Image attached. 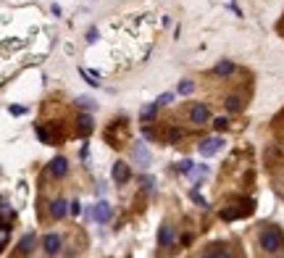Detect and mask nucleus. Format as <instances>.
Instances as JSON below:
<instances>
[{
    "label": "nucleus",
    "mask_w": 284,
    "mask_h": 258,
    "mask_svg": "<svg viewBox=\"0 0 284 258\" xmlns=\"http://www.w3.org/2000/svg\"><path fill=\"white\" fill-rule=\"evenodd\" d=\"M258 245L263 248V253H276L279 248H284V240H282V232L276 226H266L258 237Z\"/></svg>",
    "instance_id": "f257e3e1"
},
{
    "label": "nucleus",
    "mask_w": 284,
    "mask_h": 258,
    "mask_svg": "<svg viewBox=\"0 0 284 258\" xmlns=\"http://www.w3.org/2000/svg\"><path fill=\"white\" fill-rule=\"evenodd\" d=\"M40 248L45 256H58V253H63V237L58 232H48V234H42Z\"/></svg>",
    "instance_id": "f03ea898"
},
{
    "label": "nucleus",
    "mask_w": 284,
    "mask_h": 258,
    "mask_svg": "<svg viewBox=\"0 0 284 258\" xmlns=\"http://www.w3.org/2000/svg\"><path fill=\"white\" fill-rule=\"evenodd\" d=\"M189 121L195 127H205L211 121V108L205 103H192L189 105Z\"/></svg>",
    "instance_id": "7ed1b4c3"
},
{
    "label": "nucleus",
    "mask_w": 284,
    "mask_h": 258,
    "mask_svg": "<svg viewBox=\"0 0 284 258\" xmlns=\"http://www.w3.org/2000/svg\"><path fill=\"white\" fill-rule=\"evenodd\" d=\"M66 174H68V158L66 156H56L48 163V177L50 179H63Z\"/></svg>",
    "instance_id": "20e7f679"
},
{
    "label": "nucleus",
    "mask_w": 284,
    "mask_h": 258,
    "mask_svg": "<svg viewBox=\"0 0 284 258\" xmlns=\"http://www.w3.org/2000/svg\"><path fill=\"white\" fill-rule=\"evenodd\" d=\"M111 177H113V182H116V185H126V182L132 179V169H129L126 161H116V163H113Z\"/></svg>",
    "instance_id": "39448f33"
},
{
    "label": "nucleus",
    "mask_w": 284,
    "mask_h": 258,
    "mask_svg": "<svg viewBox=\"0 0 284 258\" xmlns=\"http://www.w3.org/2000/svg\"><path fill=\"white\" fill-rule=\"evenodd\" d=\"M221 148H224V140H221V137H205V140L200 142V145H197L200 156H205V158L213 156V153H219Z\"/></svg>",
    "instance_id": "423d86ee"
},
{
    "label": "nucleus",
    "mask_w": 284,
    "mask_h": 258,
    "mask_svg": "<svg viewBox=\"0 0 284 258\" xmlns=\"http://www.w3.org/2000/svg\"><path fill=\"white\" fill-rule=\"evenodd\" d=\"M48 211H50V219L61 222V219H66V216H68V203H66L63 198H53V200H50V206H48Z\"/></svg>",
    "instance_id": "0eeeda50"
},
{
    "label": "nucleus",
    "mask_w": 284,
    "mask_h": 258,
    "mask_svg": "<svg viewBox=\"0 0 284 258\" xmlns=\"http://www.w3.org/2000/svg\"><path fill=\"white\" fill-rule=\"evenodd\" d=\"M92 129H95L92 116H90V113H79V116H76V134H79V137H90Z\"/></svg>",
    "instance_id": "6e6552de"
},
{
    "label": "nucleus",
    "mask_w": 284,
    "mask_h": 258,
    "mask_svg": "<svg viewBox=\"0 0 284 258\" xmlns=\"http://www.w3.org/2000/svg\"><path fill=\"white\" fill-rule=\"evenodd\" d=\"M34 248H37V234H34V232H29V234H24V237L19 240L16 253H19V256H32V253H34Z\"/></svg>",
    "instance_id": "1a4fd4ad"
},
{
    "label": "nucleus",
    "mask_w": 284,
    "mask_h": 258,
    "mask_svg": "<svg viewBox=\"0 0 284 258\" xmlns=\"http://www.w3.org/2000/svg\"><path fill=\"white\" fill-rule=\"evenodd\" d=\"M234 71H237V66L232 64V61H219V64L213 66V77H219V79H226V77H232Z\"/></svg>",
    "instance_id": "9d476101"
},
{
    "label": "nucleus",
    "mask_w": 284,
    "mask_h": 258,
    "mask_svg": "<svg viewBox=\"0 0 284 258\" xmlns=\"http://www.w3.org/2000/svg\"><path fill=\"white\" fill-rule=\"evenodd\" d=\"M174 242V226L171 224H160V229H158V245L160 248H168Z\"/></svg>",
    "instance_id": "9b49d317"
},
{
    "label": "nucleus",
    "mask_w": 284,
    "mask_h": 258,
    "mask_svg": "<svg viewBox=\"0 0 284 258\" xmlns=\"http://www.w3.org/2000/svg\"><path fill=\"white\" fill-rule=\"evenodd\" d=\"M92 216H95V222H100V224H105L111 219V203H105V200H100L95 206V211H92Z\"/></svg>",
    "instance_id": "f8f14e48"
},
{
    "label": "nucleus",
    "mask_w": 284,
    "mask_h": 258,
    "mask_svg": "<svg viewBox=\"0 0 284 258\" xmlns=\"http://www.w3.org/2000/svg\"><path fill=\"white\" fill-rule=\"evenodd\" d=\"M224 108L229 113H240L245 108V100H242V95H226V100H224Z\"/></svg>",
    "instance_id": "ddd939ff"
},
{
    "label": "nucleus",
    "mask_w": 284,
    "mask_h": 258,
    "mask_svg": "<svg viewBox=\"0 0 284 258\" xmlns=\"http://www.w3.org/2000/svg\"><path fill=\"white\" fill-rule=\"evenodd\" d=\"M134 158L140 161V166H150V161H153L150 153H148V148H145L142 142H137V145H134Z\"/></svg>",
    "instance_id": "4468645a"
},
{
    "label": "nucleus",
    "mask_w": 284,
    "mask_h": 258,
    "mask_svg": "<svg viewBox=\"0 0 284 258\" xmlns=\"http://www.w3.org/2000/svg\"><path fill=\"white\" fill-rule=\"evenodd\" d=\"M156 116H158V103H150V105H145V108L140 111V119L145 121V124L156 121Z\"/></svg>",
    "instance_id": "2eb2a0df"
},
{
    "label": "nucleus",
    "mask_w": 284,
    "mask_h": 258,
    "mask_svg": "<svg viewBox=\"0 0 284 258\" xmlns=\"http://www.w3.org/2000/svg\"><path fill=\"white\" fill-rule=\"evenodd\" d=\"M182 137H184V129L171 127V129H168V134H166V142H168V145H176V142H179Z\"/></svg>",
    "instance_id": "dca6fc26"
},
{
    "label": "nucleus",
    "mask_w": 284,
    "mask_h": 258,
    "mask_svg": "<svg viewBox=\"0 0 284 258\" xmlns=\"http://www.w3.org/2000/svg\"><path fill=\"white\" fill-rule=\"evenodd\" d=\"M8 240H11V224L0 222V250L8 245Z\"/></svg>",
    "instance_id": "f3484780"
},
{
    "label": "nucleus",
    "mask_w": 284,
    "mask_h": 258,
    "mask_svg": "<svg viewBox=\"0 0 284 258\" xmlns=\"http://www.w3.org/2000/svg\"><path fill=\"white\" fill-rule=\"evenodd\" d=\"M34 132H37V137H40L45 145H56V142H53V137H50V132L45 127H34Z\"/></svg>",
    "instance_id": "a211bd4d"
},
{
    "label": "nucleus",
    "mask_w": 284,
    "mask_h": 258,
    "mask_svg": "<svg viewBox=\"0 0 284 258\" xmlns=\"http://www.w3.org/2000/svg\"><path fill=\"white\" fill-rule=\"evenodd\" d=\"M205 256H219V258H224V256H229V250H226V245H211L208 250H205Z\"/></svg>",
    "instance_id": "6ab92c4d"
},
{
    "label": "nucleus",
    "mask_w": 284,
    "mask_h": 258,
    "mask_svg": "<svg viewBox=\"0 0 284 258\" xmlns=\"http://www.w3.org/2000/svg\"><path fill=\"white\" fill-rule=\"evenodd\" d=\"M192 90H195V82L192 79H182L179 82V95H192Z\"/></svg>",
    "instance_id": "aec40b11"
},
{
    "label": "nucleus",
    "mask_w": 284,
    "mask_h": 258,
    "mask_svg": "<svg viewBox=\"0 0 284 258\" xmlns=\"http://www.w3.org/2000/svg\"><path fill=\"white\" fill-rule=\"evenodd\" d=\"M213 129H216V132H226V129H229V119L226 116L213 119Z\"/></svg>",
    "instance_id": "412c9836"
},
{
    "label": "nucleus",
    "mask_w": 284,
    "mask_h": 258,
    "mask_svg": "<svg viewBox=\"0 0 284 258\" xmlns=\"http://www.w3.org/2000/svg\"><path fill=\"white\" fill-rule=\"evenodd\" d=\"M176 169H179L182 174H192V169H195V163L189 161V158H184V161H182L179 166H176Z\"/></svg>",
    "instance_id": "4be33fe9"
},
{
    "label": "nucleus",
    "mask_w": 284,
    "mask_h": 258,
    "mask_svg": "<svg viewBox=\"0 0 284 258\" xmlns=\"http://www.w3.org/2000/svg\"><path fill=\"white\" fill-rule=\"evenodd\" d=\"M76 103H79L82 108H87V111H92V108H95V103H92V97H90V95H82Z\"/></svg>",
    "instance_id": "5701e85b"
},
{
    "label": "nucleus",
    "mask_w": 284,
    "mask_h": 258,
    "mask_svg": "<svg viewBox=\"0 0 284 258\" xmlns=\"http://www.w3.org/2000/svg\"><path fill=\"white\" fill-rule=\"evenodd\" d=\"M68 214H71V216H79V214H82V203H79V200H71V203H68Z\"/></svg>",
    "instance_id": "b1692460"
},
{
    "label": "nucleus",
    "mask_w": 284,
    "mask_h": 258,
    "mask_svg": "<svg viewBox=\"0 0 284 258\" xmlns=\"http://www.w3.org/2000/svg\"><path fill=\"white\" fill-rule=\"evenodd\" d=\"M171 100H174V93H163V95H160V97H158L156 103H158V105H168V103H171Z\"/></svg>",
    "instance_id": "393cba45"
},
{
    "label": "nucleus",
    "mask_w": 284,
    "mask_h": 258,
    "mask_svg": "<svg viewBox=\"0 0 284 258\" xmlns=\"http://www.w3.org/2000/svg\"><path fill=\"white\" fill-rule=\"evenodd\" d=\"M8 111L13 113V116H21V113H27V108H24V105H11Z\"/></svg>",
    "instance_id": "a878e982"
},
{
    "label": "nucleus",
    "mask_w": 284,
    "mask_h": 258,
    "mask_svg": "<svg viewBox=\"0 0 284 258\" xmlns=\"http://www.w3.org/2000/svg\"><path fill=\"white\" fill-rule=\"evenodd\" d=\"M153 185H156V179H153V177H142V187L145 190H153Z\"/></svg>",
    "instance_id": "bb28decb"
},
{
    "label": "nucleus",
    "mask_w": 284,
    "mask_h": 258,
    "mask_svg": "<svg viewBox=\"0 0 284 258\" xmlns=\"http://www.w3.org/2000/svg\"><path fill=\"white\" fill-rule=\"evenodd\" d=\"M142 137L145 140H153V137H156V132H153L150 127H142Z\"/></svg>",
    "instance_id": "cd10ccee"
},
{
    "label": "nucleus",
    "mask_w": 284,
    "mask_h": 258,
    "mask_svg": "<svg viewBox=\"0 0 284 258\" xmlns=\"http://www.w3.org/2000/svg\"><path fill=\"white\" fill-rule=\"evenodd\" d=\"M97 40V29H90L87 32V42H95Z\"/></svg>",
    "instance_id": "c85d7f7f"
},
{
    "label": "nucleus",
    "mask_w": 284,
    "mask_h": 258,
    "mask_svg": "<svg viewBox=\"0 0 284 258\" xmlns=\"http://www.w3.org/2000/svg\"><path fill=\"white\" fill-rule=\"evenodd\" d=\"M192 242V234H182V245H189Z\"/></svg>",
    "instance_id": "c756f323"
}]
</instances>
